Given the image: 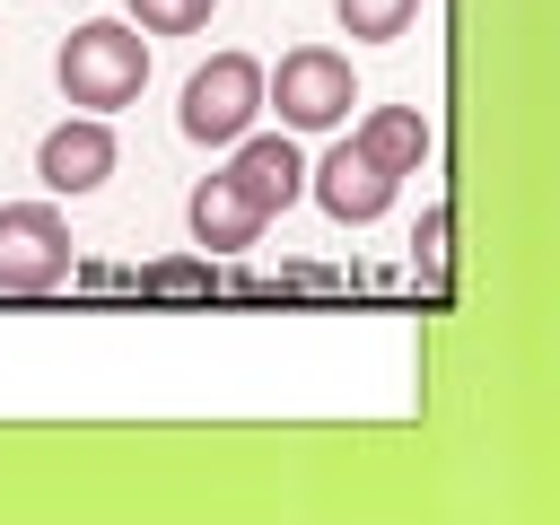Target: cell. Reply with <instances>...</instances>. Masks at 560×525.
I'll use <instances>...</instances> for the list:
<instances>
[{"instance_id":"11","label":"cell","mask_w":560,"mask_h":525,"mask_svg":"<svg viewBox=\"0 0 560 525\" xmlns=\"http://www.w3.org/2000/svg\"><path fill=\"white\" fill-rule=\"evenodd\" d=\"M210 9L219 0H131V26L140 35H192V26H210Z\"/></svg>"},{"instance_id":"8","label":"cell","mask_w":560,"mask_h":525,"mask_svg":"<svg viewBox=\"0 0 560 525\" xmlns=\"http://www.w3.org/2000/svg\"><path fill=\"white\" fill-rule=\"evenodd\" d=\"M184 219H192V245H201V254H245V245L262 236V210H254L228 175H201L192 201H184Z\"/></svg>"},{"instance_id":"6","label":"cell","mask_w":560,"mask_h":525,"mask_svg":"<svg viewBox=\"0 0 560 525\" xmlns=\"http://www.w3.org/2000/svg\"><path fill=\"white\" fill-rule=\"evenodd\" d=\"M35 175H44V192H96V184L114 175V131H105V114L52 122L44 149H35Z\"/></svg>"},{"instance_id":"13","label":"cell","mask_w":560,"mask_h":525,"mask_svg":"<svg viewBox=\"0 0 560 525\" xmlns=\"http://www.w3.org/2000/svg\"><path fill=\"white\" fill-rule=\"evenodd\" d=\"M411 245H420V262H429V271H438V262H446V210H429V219H420V236H411Z\"/></svg>"},{"instance_id":"7","label":"cell","mask_w":560,"mask_h":525,"mask_svg":"<svg viewBox=\"0 0 560 525\" xmlns=\"http://www.w3.org/2000/svg\"><path fill=\"white\" fill-rule=\"evenodd\" d=\"M236 158H228V184L271 219V210H289L298 192H306V158H298V140L289 131H245V140H228Z\"/></svg>"},{"instance_id":"2","label":"cell","mask_w":560,"mask_h":525,"mask_svg":"<svg viewBox=\"0 0 560 525\" xmlns=\"http://www.w3.org/2000/svg\"><path fill=\"white\" fill-rule=\"evenodd\" d=\"M262 105H280V131H341L359 88L332 44H298L280 52V70H262Z\"/></svg>"},{"instance_id":"3","label":"cell","mask_w":560,"mask_h":525,"mask_svg":"<svg viewBox=\"0 0 560 525\" xmlns=\"http://www.w3.org/2000/svg\"><path fill=\"white\" fill-rule=\"evenodd\" d=\"M254 114H262V61H254V52H210V61L184 79V105H175L184 140H201V149L245 140Z\"/></svg>"},{"instance_id":"10","label":"cell","mask_w":560,"mask_h":525,"mask_svg":"<svg viewBox=\"0 0 560 525\" xmlns=\"http://www.w3.org/2000/svg\"><path fill=\"white\" fill-rule=\"evenodd\" d=\"M411 9H420V0H332L341 35H359V44H394V35L411 26Z\"/></svg>"},{"instance_id":"12","label":"cell","mask_w":560,"mask_h":525,"mask_svg":"<svg viewBox=\"0 0 560 525\" xmlns=\"http://www.w3.org/2000/svg\"><path fill=\"white\" fill-rule=\"evenodd\" d=\"M140 289H158V298H201V289H210V254H201V262H158V271H140Z\"/></svg>"},{"instance_id":"1","label":"cell","mask_w":560,"mask_h":525,"mask_svg":"<svg viewBox=\"0 0 560 525\" xmlns=\"http://www.w3.org/2000/svg\"><path fill=\"white\" fill-rule=\"evenodd\" d=\"M52 79H61V96H70L79 114H122V105L149 88V35L122 26V18H88V26L61 35Z\"/></svg>"},{"instance_id":"4","label":"cell","mask_w":560,"mask_h":525,"mask_svg":"<svg viewBox=\"0 0 560 525\" xmlns=\"http://www.w3.org/2000/svg\"><path fill=\"white\" fill-rule=\"evenodd\" d=\"M70 280V219L52 201H0V298H44Z\"/></svg>"},{"instance_id":"5","label":"cell","mask_w":560,"mask_h":525,"mask_svg":"<svg viewBox=\"0 0 560 525\" xmlns=\"http://www.w3.org/2000/svg\"><path fill=\"white\" fill-rule=\"evenodd\" d=\"M394 184H402V175H385V166H376L359 140H332V149L306 166V192H315V201H324L341 228H368V219H385Z\"/></svg>"},{"instance_id":"9","label":"cell","mask_w":560,"mask_h":525,"mask_svg":"<svg viewBox=\"0 0 560 525\" xmlns=\"http://www.w3.org/2000/svg\"><path fill=\"white\" fill-rule=\"evenodd\" d=\"M350 140H359L385 175H420V158H429V122H420V105H376Z\"/></svg>"}]
</instances>
